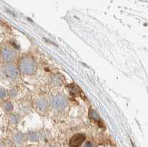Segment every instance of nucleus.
I'll list each match as a JSON object with an SVG mask.
<instances>
[{"mask_svg":"<svg viewBox=\"0 0 148 147\" xmlns=\"http://www.w3.org/2000/svg\"><path fill=\"white\" fill-rule=\"evenodd\" d=\"M0 147H2V146H1V144H0Z\"/></svg>","mask_w":148,"mask_h":147,"instance_id":"3","label":"nucleus"},{"mask_svg":"<svg viewBox=\"0 0 148 147\" xmlns=\"http://www.w3.org/2000/svg\"><path fill=\"white\" fill-rule=\"evenodd\" d=\"M84 147H93V145H92L90 143H87Z\"/></svg>","mask_w":148,"mask_h":147,"instance_id":"2","label":"nucleus"},{"mask_svg":"<svg viewBox=\"0 0 148 147\" xmlns=\"http://www.w3.org/2000/svg\"><path fill=\"white\" fill-rule=\"evenodd\" d=\"M85 140V135L82 133L76 134L73 135L69 142V145L70 147H79L82 145V143Z\"/></svg>","mask_w":148,"mask_h":147,"instance_id":"1","label":"nucleus"}]
</instances>
